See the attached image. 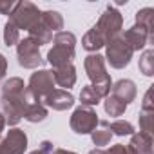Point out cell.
Listing matches in <instances>:
<instances>
[{"label":"cell","mask_w":154,"mask_h":154,"mask_svg":"<svg viewBox=\"0 0 154 154\" xmlns=\"http://www.w3.org/2000/svg\"><path fill=\"white\" fill-rule=\"evenodd\" d=\"M132 54H134L132 49L125 44V40L122 38V35L111 38L105 44V56L103 58H107V62L114 69H125L131 63Z\"/></svg>","instance_id":"cell-4"},{"label":"cell","mask_w":154,"mask_h":154,"mask_svg":"<svg viewBox=\"0 0 154 154\" xmlns=\"http://www.w3.org/2000/svg\"><path fill=\"white\" fill-rule=\"evenodd\" d=\"M89 154H107L103 149H93V150H89Z\"/></svg>","instance_id":"cell-35"},{"label":"cell","mask_w":154,"mask_h":154,"mask_svg":"<svg viewBox=\"0 0 154 154\" xmlns=\"http://www.w3.org/2000/svg\"><path fill=\"white\" fill-rule=\"evenodd\" d=\"M45 118H47V107L44 103H38V102H31L29 107L26 109V114H24V120H27L31 123L44 122Z\"/></svg>","instance_id":"cell-20"},{"label":"cell","mask_w":154,"mask_h":154,"mask_svg":"<svg viewBox=\"0 0 154 154\" xmlns=\"http://www.w3.org/2000/svg\"><path fill=\"white\" fill-rule=\"evenodd\" d=\"M122 38L125 40V44L132 49V53L134 51H141L147 44H152L154 42V36H150L143 27H140V26H132V27H129L125 33H122Z\"/></svg>","instance_id":"cell-11"},{"label":"cell","mask_w":154,"mask_h":154,"mask_svg":"<svg viewBox=\"0 0 154 154\" xmlns=\"http://www.w3.org/2000/svg\"><path fill=\"white\" fill-rule=\"evenodd\" d=\"M122 27H123V17L114 6H107L105 11L102 13L100 20L94 26V29L103 36L105 42H109L111 38L122 35Z\"/></svg>","instance_id":"cell-6"},{"label":"cell","mask_w":154,"mask_h":154,"mask_svg":"<svg viewBox=\"0 0 154 154\" xmlns=\"http://www.w3.org/2000/svg\"><path fill=\"white\" fill-rule=\"evenodd\" d=\"M53 154H76V152H72V150H65V149H54Z\"/></svg>","instance_id":"cell-33"},{"label":"cell","mask_w":154,"mask_h":154,"mask_svg":"<svg viewBox=\"0 0 154 154\" xmlns=\"http://www.w3.org/2000/svg\"><path fill=\"white\" fill-rule=\"evenodd\" d=\"M107 154H129V150H127V147L125 145H122V143H116V145H112L109 150H105Z\"/></svg>","instance_id":"cell-31"},{"label":"cell","mask_w":154,"mask_h":154,"mask_svg":"<svg viewBox=\"0 0 154 154\" xmlns=\"http://www.w3.org/2000/svg\"><path fill=\"white\" fill-rule=\"evenodd\" d=\"M6 72H8V58L0 53V80L6 76Z\"/></svg>","instance_id":"cell-32"},{"label":"cell","mask_w":154,"mask_h":154,"mask_svg":"<svg viewBox=\"0 0 154 154\" xmlns=\"http://www.w3.org/2000/svg\"><path fill=\"white\" fill-rule=\"evenodd\" d=\"M103 107H105V112L109 116H122L125 112V109H127V105L122 100L114 98L112 94H109V96L103 98Z\"/></svg>","instance_id":"cell-21"},{"label":"cell","mask_w":154,"mask_h":154,"mask_svg":"<svg viewBox=\"0 0 154 154\" xmlns=\"http://www.w3.org/2000/svg\"><path fill=\"white\" fill-rule=\"evenodd\" d=\"M29 96L38 102V103H44V100L56 89L54 87V80H53V72L49 69H40L36 72L31 74V78L26 85Z\"/></svg>","instance_id":"cell-3"},{"label":"cell","mask_w":154,"mask_h":154,"mask_svg":"<svg viewBox=\"0 0 154 154\" xmlns=\"http://www.w3.org/2000/svg\"><path fill=\"white\" fill-rule=\"evenodd\" d=\"M100 123L103 125V129H98V131H93L91 132V140L96 145V149H100L103 145H109L111 143V138H112L111 131L107 129V122H100Z\"/></svg>","instance_id":"cell-24"},{"label":"cell","mask_w":154,"mask_h":154,"mask_svg":"<svg viewBox=\"0 0 154 154\" xmlns=\"http://www.w3.org/2000/svg\"><path fill=\"white\" fill-rule=\"evenodd\" d=\"M17 60L18 65L24 69H36L42 63V56H40V47L31 40V38H22L17 44Z\"/></svg>","instance_id":"cell-8"},{"label":"cell","mask_w":154,"mask_h":154,"mask_svg":"<svg viewBox=\"0 0 154 154\" xmlns=\"http://www.w3.org/2000/svg\"><path fill=\"white\" fill-rule=\"evenodd\" d=\"M136 26L143 27L150 36H154V9L143 8L136 13Z\"/></svg>","instance_id":"cell-19"},{"label":"cell","mask_w":154,"mask_h":154,"mask_svg":"<svg viewBox=\"0 0 154 154\" xmlns=\"http://www.w3.org/2000/svg\"><path fill=\"white\" fill-rule=\"evenodd\" d=\"M40 22L53 33V31H56V33H60L62 29H63V17L58 13V11H53V9H49V11H42V15H40Z\"/></svg>","instance_id":"cell-18"},{"label":"cell","mask_w":154,"mask_h":154,"mask_svg":"<svg viewBox=\"0 0 154 154\" xmlns=\"http://www.w3.org/2000/svg\"><path fill=\"white\" fill-rule=\"evenodd\" d=\"M138 67H140V71L145 76H152L154 74V49H147V51L141 53Z\"/></svg>","instance_id":"cell-23"},{"label":"cell","mask_w":154,"mask_h":154,"mask_svg":"<svg viewBox=\"0 0 154 154\" xmlns=\"http://www.w3.org/2000/svg\"><path fill=\"white\" fill-rule=\"evenodd\" d=\"M51 72H53L54 85L63 87V91L71 89L76 84V69H74L72 63H67V65H62V67H54Z\"/></svg>","instance_id":"cell-14"},{"label":"cell","mask_w":154,"mask_h":154,"mask_svg":"<svg viewBox=\"0 0 154 154\" xmlns=\"http://www.w3.org/2000/svg\"><path fill=\"white\" fill-rule=\"evenodd\" d=\"M98 123H100V120H98L96 111L93 107H85V105L76 107L69 120V125H71L72 132H76V134H91L93 131H96Z\"/></svg>","instance_id":"cell-7"},{"label":"cell","mask_w":154,"mask_h":154,"mask_svg":"<svg viewBox=\"0 0 154 154\" xmlns=\"http://www.w3.org/2000/svg\"><path fill=\"white\" fill-rule=\"evenodd\" d=\"M42 11L38 9V6H35L29 0H22V2H17L15 9L9 15V22L20 31V29H29L31 26H35L40 20Z\"/></svg>","instance_id":"cell-5"},{"label":"cell","mask_w":154,"mask_h":154,"mask_svg":"<svg viewBox=\"0 0 154 154\" xmlns=\"http://www.w3.org/2000/svg\"><path fill=\"white\" fill-rule=\"evenodd\" d=\"M26 149H27V134L18 127L9 129L6 138L0 140V154H24Z\"/></svg>","instance_id":"cell-9"},{"label":"cell","mask_w":154,"mask_h":154,"mask_svg":"<svg viewBox=\"0 0 154 154\" xmlns=\"http://www.w3.org/2000/svg\"><path fill=\"white\" fill-rule=\"evenodd\" d=\"M152 114H154V111H141L140 112V132L152 136Z\"/></svg>","instance_id":"cell-27"},{"label":"cell","mask_w":154,"mask_h":154,"mask_svg":"<svg viewBox=\"0 0 154 154\" xmlns=\"http://www.w3.org/2000/svg\"><path fill=\"white\" fill-rule=\"evenodd\" d=\"M53 150H54L53 143L45 140V141H42V143H40V147H38L36 150H33V152H29V154H53Z\"/></svg>","instance_id":"cell-29"},{"label":"cell","mask_w":154,"mask_h":154,"mask_svg":"<svg viewBox=\"0 0 154 154\" xmlns=\"http://www.w3.org/2000/svg\"><path fill=\"white\" fill-rule=\"evenodd\" d=\"M152 136L145 132H134L131 136V141L127 145L129 154H154L152 152Z\"/></svg>","instance_id":"cell-15"},{"label":"cell","mask_w":154,"mask_h":154,"mask_svg":"<svg viewBox=\"0 0 154 154\" xmlns=\"http://www.w3.org/2000/svg\"><path fill=\"white\" fill-rule=\"evenodd\" d=\"M150 96H152V85L147 89V93H145V96H143L141 111H154V105H152V100H150Z\"/></svg>","instance_id":"cell-30"},{"label":"cell","mask_w":154,"mask_h":154,"mask_svg":"<svg viewBox=\"0 0 154 154\" xmlns=\"http://www.w3.org/2000/svg\"><path fill=\"white\" fill-rule=\"evenodd\" d=\"M44 105L53 109V111H67L74 105V96L69 93V91H63V89H54L45 100H44Z\"/></svg>","instance_id":"cell-12"},{"label":"cell","mask_w":154,"mask_h":154,"mask_svg":"<svg viewBox=\"0 0 154 154\" xmlns=\"http://www.w3.org/2000/svg\"><path fill=\"white\" fill-rule=\"evenodd\" d=\"M4 127H6V118H4V114H2V111H0V134H2V131H4Z\"/></svg>","instance_id":"cell-34"},{"label":"cell","mask_w":154,"mask_h":154,"mask_svg":"<svg viewBox=\"0 0 154 154\" xmlns=\"http://www.w3.org/2000/svg\"><path fill=\"white\" fill-rule=\"evenodd\" d=\"M80 102H82V105H85V107H94V105H98V103L102 102V98H100L98 93L93 89V85H85V87H82V91H80Z\"/></svg>","instance_id":"cell-25"},{"label":"cell","mask_w":154,"mask_h":154,"mask_svg":"<svg viewBox=\"0 0 154 154\" xmlns=\"http://www.w3.org/2000/svg\"><path fill=\"white\" fill-rule=\"evenodd\" d=\"M35 102L22 78L13 76V78L6 80L2 85V114L6 118V123H9L11 127H15L26 114V109L29 107V103Z\"/></svg>","instance_id":"cell-1"},{"label":"cell","mask_w":154,"mask_h":154,"mask_svg":"<svg viewBox=\"0 0 154 154\" xmlns=\"http://www.w3.org/2000/svg\"><path fill=\"white\" fill-rule=\"evenodd\" d=\"M76 36L71 31H60L53 36V49L47 53V62L54 67H62L72 63L74 60Z\"/></svg>","instance_id":"cell-2"},{"label":"cell","mask_w":154,"mask_h":154,"mask_svg":"<svg viewBox=\"0 0 154 154\" xmlns=\"http://www.w3.org/2000/svg\"><path fill=\"white\" fill-rule=\"evenodd\" d=\"M109 94H112L114 98H118V100H122L125 105H129V103L134 102V98H136V94H138V89H136V84H134L132 80H125V78H123V80H118L116 84H112Z\"/></svg>","instance_id":"cell-13"},{"label":"cell","mask_w":154,"mask_h":154,"mask_svg":"<svg viewBox=\"0 0 154 154\" xmlns=\"http://www.w3.org/2000/svg\"><path fill=\"white\" fill-rule=\"evenodd\" d=\"M84 67H85V72L89 76V80L93 82V85L102 84V82H105V80L111 78L107 69H105V58L102 54H98V53H93V54L85 56Z\"/></svg>","instance_id":"cell-10"},{"label":"cell","mask_w":154,"mask_h":154,"mask_svg":"<svg viewBox=\"0 0 154 154\" xmlns=\"http://www.w3.org/2000/svg\"><path fill=\"white\" fill-rule=\"evenodd\" d=\"M17 2H13V0H0V15H11V11L15 9Z\"/></svg>","instance_id":"cell-28"},{"label":"cell","mask_w":154,"mask_h":154,"mask_svg":"<svg viewBox=\"0 0 154 154\" xmlns=\"http://www.w3.org/2000/svg\"><path fill=\"white\" fill-rule=\"evenodd\" d=\"M18 42H20V31L8 20L4 26V44L8 47H11V45H17Z\"/></svg>","instance_id":"cell-26"},{"label":"cell","mask_w":154,"mask_h":154,"mask_svg":"<svg viewBox=\"0 0 154 154\" xmlns=\"http://www.w3.org/2000/svg\"><path fill=\"white\" fill-rule=\"evenodd\" d=\"M107 129L111 131V134H116V136H132L136 132L134 125L131 122H125V120H116L112 123L107 122Z\"/></svg>","instance_id":"cell-22"},{"label":"cell","mask_w":154,"mask_h":154,"mask_svg":"<svg viewBox=\"0 0 154 154\" xmlns=\"http://www.w3.org/2000/svg\"><path fill=\"white\" fill-rule=\"evenodd\" d=\"M105 40H103V36L94 29V27H91L85 35H84V38H82V47L85 49V51H89L91 54L93 53H98V49H102V47H105Z\"/></svg>","instance_id":"cell-16"},{"label":"cell","mask_w":154,"mask_h":154,"mask_svg":"<svg viewBox=\"0 0 154 154\" xmlns=\"http://www.w3.org/2000/svg\"><path fill=\"white\" fill-rule=\"evenodd\" d=\"M27 33H29L27 38H31L38 47H40V45H45V44H49V42L53 40V33H51L40 20H38L35 26H31V27L27 29Z\"/></svg>","instance_id":"cell-17"}]
</instances>
